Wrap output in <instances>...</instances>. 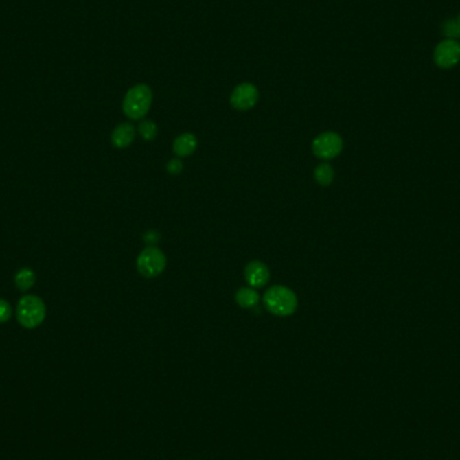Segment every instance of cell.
Masks as SVG:
<instances>
[{
    "instance_id": "cell-4",
    "label": "cell",
    "mask_w": 460,
    "mask_h": 460,
    "mask_svg": "<svg viewBox=\"0 0 460 460\" xmlns=\"http://www.w3.org/2000/svg\"><path fill=\"white\" fill-rule=\"evenodd\" d=\"M165 265V255L157 246H147L140 252L136 260V268L139 273L147 279H152L163 273Z\"/></svg>"
},
{
    "instance_id": "cell-15",
    "label": "cell",
    "mask_w": 460,
    "mask_h": 460,
    "mask_svg": "<svg viewBox=\"0 0 460 460\" xmlns=\"http://www.w3.org/2000/svg\"><path fill=\"white\" fill-rule=\"evenodd\" d=\"M139 133L140 136L147 140V141H151L154 140L157 136H158V127L154 122L151 120H144L139 124Z\"/></svg>"
},
{
    "instance_id": "cell-8",
    "label": "cell",
    "mask_w": 460,
    "mask_h": 460,
    "mask_svg": "<svg viewBox=\"0 0 460 460\" xmlns=\"http://www.w3.org/2000/svg\"><path fill=\"white\" fill-rule=\"evenodd\" d=\"M244 276L249 287L252 288H263L264 286L268 284L271 279V272L269 268L260 260H253L251 263L246 264Z\"/></svg>"
},
{
    "instance_id": "cell-18",
    "label": "cell",
    "mask_w": 460,
    "mask_h": 460,
    "mask_svg": "<svg viewBox=\"0 0 460 460\" xmlns=\"http://www.w3.org/2000/svg\"><path fill=\"white\" fill-rule=\"evenodd\" d=\"M143 238H144V241H146L150 246H155L154 244H157V242L159 241L161 235H159V233L155 231V230H148V231L143 235Z\"/></svg>"
},
{
    "instance_id": "cell-5",
    "label": "cell",
    "mask_w": 460,
    "mask_h": 460,
    "mask_svg": "<svg viewBox=\"0 0 460 460\" xmlns=\"http://www.w3.org/2000/svg\"><path fill=\"white\" fill-rule=\"evenodd\" d=\"M343 150V140L336 132H323L312 141V152L317 158L330 161L336 158Z\"/></svg>"
},
{
    "instance_id": "cell-11",
    "label": "cell",
    "mask_w": 460,
    "mask_h": 460,
    "mask_svg": "<svg viewBox=\"0 0 460 460\" xmlns=\"http://www.w3.org/2000/svg\"><path fill=\"white\" fill-rule=\"evenodd\" d=\"M235 301L242 308H253L259 304L260 295L252 287H242L235 292Z\"/></svg>"
},
{
    "instance_id": "cell-13",
    "label": "cell",
    "mask_w": 460,
    "mask_h": 460,
    "mask_svg": "<svg viewBox=\"0 0 460 460\" xmlns=\"http://www.w3.org/2000/svg\"><path fill=\"white\" fill-rule=\"evenodd\" d=\"M334 176H335V172H334V168L329 165V163H322V165H318L314 171V178L315 181L323 186V187H327L332 181H334Z\"/></svg>"
},
{
    "instance_id": "cell-2",
    "label": "cell",
    "mask_w": 460,
    "mask_h": 460,
    "mask_svg": "<svg viewBox=\"0 0 460 460\" xmlns=\"http://www.w3.org/2000/svg\"><path fill=\"white\" fill-rule=\"evenodd\" d=\"M152 104V91L146 84L132 87L123 100V111L131 120L143 119Z\"/></svg>"
},
{
    "instance_id": "cell-1",
    "label": "cell",
    "mask_w": 460,
    "mask_h": 460,
    "mask_svg": "<svg viewBox=\"0 0 460 460\" xmlns=\"http://www.w3.org/2000/svg\"><path fill=\"white\" fill-rule=\"evenodd\" d=\"M265 308L276 317H290L297 308L295 292L284 286H273L265 291L263 297Z\"/></svg>"
},
{
    "instance_id": "cell-3",
    "label": "cell",
    "mask_w": 460,
    "mask_h": 460,
    "mask_svg": "<svg viewBox=\"0 0 460 460\" xmlns=\"http://www.w3.org/2000/svg\"><path fill=\"white\" fill-rule=\"evenodd\" d=\"M46 318V306L41 297L25 295L16 304V319L25 329H36Z\"/></svg>"
},
{
    "instance_id": "cell-9",
    "label": "cell",
    "mask_w": 460,
    "mask_h": 460,
    "mask_svg": "<svg viewBox=\"0 0 460 460\" xmlns=\"http://www.w3.org/2000/svg\"><path fill=\"white\" fill-rule=\"evenodd\" d=\"M198 147L197 136L194 133L186 132L179 135L172 144V151L178 158H186L196 152Z\"/></svg>"
},
{
    "instance_id": "cell-12",
    "label": "cell",
    "mask_w": 460,
    "mask_h": 460,
    "mask_svg": "<svg viewBox=\"0 0 460 460\" xmlns=\"http://www.w3.org/2000/svg\"><path fill=\"white\" fill-rule=\"evenodd\" d=\"M15 286L19 291H29L35 284V273L30 268H22L15 273Z\"/></svg>"
},
{
    "instance_id": "cell-14",
    "label": "cell",
    "mask_w": 460,
    "mask_h": 460,
    "mask_svg": "<svg viewBox=\"0 0 460 460\" xmlns=\"http://www.w3.org/2000/svg\"><path fill=\"white\" fill-rule=\"evenodd\" d=\"M441 33L448 39L458 41L460 38V12L451 19H446L441 25Z\"/></svg>"
},
{
    "instance_id": "cell-10",
    "label": "cell",
    "mask_w": 460,
    "mask_h": 460,
    "mask_svg": "<svg viewBox=\"0 0 460 460\" xmlns=\"http://www.w3.org/2000/svg\"><path fill=\"white\" fill-rule=\"evenodd\" d=\"M135 136L136 130L131 123H122L112 132L111 140L116 148H127L133 143Z\"/></svg>"
},
{
    "instance_id": "cell-6",
    "label": "cell",
    "mask_w": 460,
    "mask_h": 460,
    "mask_svg": "<svg viewBox=\"0 0 460 460\" xmlns=\"http://www.w3.org/2000/svg\"><path fill=\"white\" fill-rule=\"evenodd\" d=\"M433 62L440 69H452L460 62V43L446 38L433 50Z\"/></svg>"
},
{
    "instance_id": "cell-7",
    "label": "cell",
    "mask_w": 460,
    "mask_h": 460,
    "mask_svg": "<svg viewBox=\"0 0 460 460\" xmlns=\"http://www.w3.org/2000/svg\"><path fill=\"white\" fill-rule=\"evenodd\" d=\"M259 101V89L251 82L237 85L230 96V104L237 111H249Z\"/></svg>"
},
{
    "instance_id": "cell-16",
    "label": "cell",
    "mask_w": 460,
    "mask_h": 460,
    "mask_svg": "<svg viewBox=\"0 0 460 460\" xmlns=\"http://www.w3.org/2000/svg\"><path fill=\"white\" fill-rule=\"evenodd\" d=\"M11 306L4 300L0 299V323H5L11 318Z\"/></svg>"
},
{
    "instance_id": "cell-17",
    "label": "cell",
    "mask_w": 460,
    "mask_h": 460,
    "mask_svg": "<svg viewBox=\"0 0 460 460\" xmlns=\"http://www.w3.org/2000/svg\"><path fill=\"white\" fill-rule=\"evenodd\" d=\"M182 170H183V163L178 158H174L167 163V171L171 175H178L182 172Z\"/></svg>"
}]
</instances>
